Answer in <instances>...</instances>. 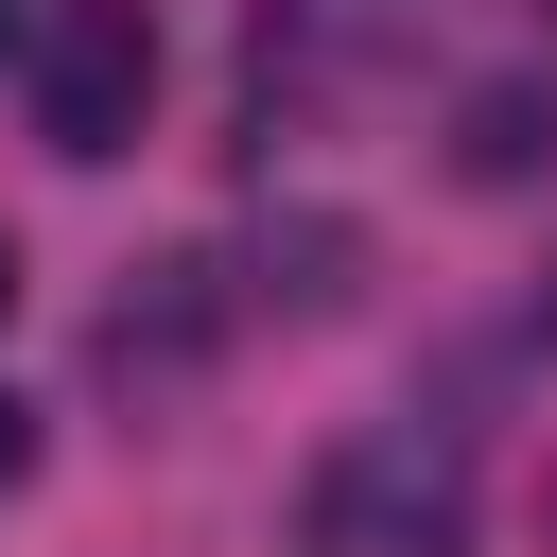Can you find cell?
<instances>
[{"label": "cell", "mask_w": 557, "mask_h": 557, "mask_svg": "<svg viewBox=\"0 0 557 557\" xmlns=\"http://www.w3.org/2000/svg\"><path fill=\"white\" fill-rule=\"evenodd\" d=\"M157 104V0H52L35 17V139L52 157H122Z\"/></svg>", "instance_id": "cell-1"}, {"label": "cell", "mask_w": 557, "mask_h": 557, "mask_svg": "<svg viewBox=\"0 0 557 557\" xmlns=\"http://www.w3.org/2000/svg\"><path fill=\"white\" fill-rule=\"evenodd\" d=\"M383 52H418V0H261V87H296V104L366 87Z\"/></svg>", "instance_id": "cell-2"}, {"label": "cell", "mask_w": 557, "mask_h": 557, "mask_svg": "<svg viewBox=\"0 0 557 557\" xmlns=\"http://www.w3.org/2000/svg\"><path fill=\"white\" fill-rule=\"evenodd\" d=\"M540 157H557V104H540V87H470V122H453V174H470V191H522Z\"/></svg>", "instance_id": "cell-3"}, {"label": "cell", "mask_w": 557, "mask_h": 557, "mask_svg": "<svg viewBox=\"0 0 557 557\" xmlns=\"http://www.w3.org/2000/svg\"><path fill=\"white\" fill-rule=\"evenodd\" d=\"M17 487H35V418L0 400V505H17Z\"/></svg>", "instance_id": "cell-4"}, {"label": "cell", "mask_w": 557, "mask_h": 557, "mask_svg": "<svg viewBox=\"0 0 557 557\" xmlns=\"http://www.w3.org/2000/svg\"><path fill=\"white\" fill-rule=\"evenodd\" d=\"M0 313H17V244H0Z\"/></svg>", "instance_id": "cell-5"}, {"label": "cell", "mask_w": 557, "mask_h": 557, "mask_svg": "<svg viewBox=\"0 0 557 557\" xmlns=\"http://www.w3.org/2000/svg\"><path fill=\"white\" fill-rule=\"evenodd\" d=\"M0 17H17V0H0Z\"/></svg>", "instance_id": "cell-6"}]
</instances>
